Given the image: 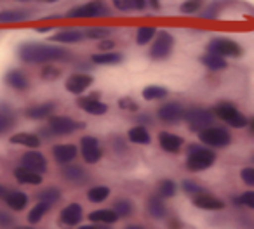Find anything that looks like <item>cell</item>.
<instances>
[{
    "instance_id": "obj_25",
    "label": "cell",
    "mask_w": 254,
    "mask_h": 229,
    "mask_svg": "<svg viewBox=\"0 0 254 229\" xmlns=\"http://www.w3.org/2000/svg\"><path fill=\"white\" fill-rule=\"evenodd\" d=\"M40 141L42 139L39 137L37 134H32V132H18L11 137L12 144H19V146H25V148H39Z\"/></svg>"
},
{
    "instance_id": "obj_8",
    "label": "cell",
    "mask_w": 254,
    "mask_h": 229,
    "mask_svg": "<svg viewBox=\"0 0 254 229\" xmlns=\"http://www.w3.org/2000/svg\"><path fill=\"white\" fill-rule=\"evenodd\" d=\"M174 47V39L169 32H159L153 39L152 47H150V57L155 61H162L171 56Z\"/></svg>"
},
{
    "instance_id": "obj_2",
    "label": "cell",
    "mask_w": 254,
    "mask_h": 229,
    "mask_svg": "<svg viewBox=\"0 0 254 229\" xmlns=\"http://www.w3.org/2000/svg\"><path fill=\"white\" fill-rule=\"evenodd\" d=\"M216 162V155L212 149L202 148L197 144L188 146V156H187V169L190 172H202V170L212 167Z\"/></svg>"
},
{
    "instance_id": "obj_16",
    "label": "cell",
    "mask_w": 254,
    "mask_h": 229,
    "mask_svg": "<svg viewBox=\"0 0 254 229\" xmlns=\"http://www.w3.org/2000/svg\"><path fill=\"white\" fill-rule=\"evenodd\" d=\"M193 205L197 208H202V210H223L225 208V201L216 198L214 194L205 193V191L193 196Z\"/></svg>"
},
{
    "instance_id": "obj_36",
    "label": "cell",
    "mask_w": 254,
    "mask_h": 229,
    "mask_svg": "<svg viewBox=\"0 0 254 229\" xmlns=\"http://www.w3.org/2000/svg\"><path fill=\"white\" fill-rule=\"evenodd\" d=\"M110 196V187L108 186H94L87 191V198L92 203H101Z\"/></svg>"
},
{
    "instance_id": "obj_9",
    "label": "cell",
    "mask_w": 254,
    "mask_h": 229,
    "mask_svg": "<svg viewBox=\"0 0 254 229\" xmlns=\"http://www.w3.org/2000/svg\"><path fill=\"white\" fill-rule=\"evenodd\" d=\"M207 52L218 54L221 57H239L242 56V47L230 39H212L207 46Z\"/></svg>"
},
{
    "instance_id": "obj_58",
    "label": "cell",
    "mask_w": 254,
    "mask_h": 229,
    "mask_svg": "<svg viewBox=\"0 0 254 229\" xmlns=\"http://www.w3.org/2000/svg\"><path fill=\"white\" fill-rule=\"evenodd\" d=\"M253 162H254V156H253Z\"/></svg>"
},
{
    "instance_id": "obj_34",
    "label": "cell",
    "mask_w": 254,
    "mask_h": 229,
    "mask_svg": "<svg viewBox=\"0 0 254 229\" xmlns=\"http://www.w3.org/2000/svg\"><path fill=\"white\" fill-rule=\"evenodd\" d=\"M143 97L146 101H162L167 97V89L160 87V85H148L143 89Z\"/></svg>"
},
{
    "instance_id": "obj_10",
    "label": "cell",
    "mask_w": 254,
    "mask_h": 229,
    "mask_svg": "<svg viewBox=\"0 0 254 229\" xmlns=\"http://www.w3.org/2000/svg\"><path fill=\"white\" fill-rule=\"evenodd\" d=\"M185 111H187V109H185L180 102H166V104H162L159 108L157 117H159V120H162L164 124L176 125L185 120Z\"/></svg>"
},
{
    "instance_id": "obj_3",
    "label": "cell",
    "mask_w": 254,
    "mask_h": 229,
    "mask_svg": "<svg viewBox=\"0 0 254 229\" xmlns=\"http://www.w3.org/2000/svg\"><path fill=\"white\" fill-rule=\"evenodd\" d=\"M214 115L233 129L247 127V124H249V120L244 117V113H240L232 102H219L214 108Z\"/></svg>"
},
{
    "instance_id": "obj_17",
    "label": "cell",
    "mask_w": 254,
    "mask_h": 229,
    "mask_svg": "<svg viewBox=\"0 0 254 229\" xmlns=\"http://www.w3.org/2000/svg\"><path fill=\"white\" fill-rule=\"evenodd\" d=\"M78 155V149L75 144H58L53 148V156L60 165H68L73 162Z\"/></svg>"
},
{
    "instance_id": "obj_21",
    "label": "cell",
    "mask_w": 254,
    "mask_h": 229,
    "mask_svg": "<svg viewBox=\"0 0 254 229\" xmlns=\"http://www.w3.org/2000/svg\"><path fill=\"white\" fill-rule=\"evenodd\" d=\"M54 109H56V104L54 102H42V104H33L30 106L25 111V115L32 120H44V118L53 117Z\"/></svg>"
},
{
    "instance_id": "obj_18",
    "label": "cell",
    "mask_w": 254,
    "mask_h": 229,
    "mask_svg": "<svg viewBox=\"0 0 254 229\" xmlns=\"http://www.w3.org/2000/svg\"><path fill=\"white\" fill-rule=\"evenodd\" d=\"M159 144L160 148L166 153H171V155H176V153L181 151L183 148V139L176 134H171V132H160L159 134Z\"/></svg>"
},
{
    "instance_id": "obj_50",
    "label": "cell",
    "mask_w": 254,
    "mask_h": 229,
    "mask_svg": "<svg viewBox=\"0 0 254 229\" xmlns=\"http://www.w3.org/2000/svg\"><path fill=\"white\" fill-rule=\"evenodd\" d=\"M167 226H169V229H181L183 228V224H181L180 219H169V221H167Z\"/></svg>"
},
{
    "instance_id": "obj_11",
    "label": "cell",
    "mask_w": 254,
    "mask_h": 229,
    "mask_svg": "<svg viewBox=\"0 0 254 229\" xmlns=\"http://www.w3.org/2000/svg\"><path fill=\"white\" fill-rule=\"evenodd\" d=\"M77 104L80 106V109H84V111L89 113V115H94V117H101V115H105V113L108 111V106H106V102L101 101L99 92H92V94H89V95H82V97H78Z\"/></svg>"
},
{
    "instance_id": "obj_31",
    "label": "cell",
    "mask_w": 254,
    "mask_h": 229,
    "mask_svg": "<svg viewBox=\"0 0 254 229\" xmlns=\"http://www.w3.org/2000/svg\"><path fill=\"white\" fill-rule=\"evenodd\" d=\"M202 64L211 71H221L228 66L225 57L218 56V54H212V52H207L202 56Z\"/></svg>"
},
{
    "instance_id": "obj_22",
    "label": "cell",
    "mask_w": 254,
    "mask_h": 229,
    "mask_svg": "<svg viewBox=\"0 0 254 229\" xmlns=\"http://www.w3.org/2000/svg\"><path fill=\"white\" fill-rule=\"evenodd\" d=\"M119 215L113 208H101V210H94L89 214V221L94 222V224H115L119 221Z\"/></svg>"
},
{
    "instance_id": "obj_35",
    "label": "cell",
    "mask_w": 254,
    "mask_h": 229,
    "mask_svg": "<svg viewBox=\"0 0 254 229\" xmlns=\"http://www.w3.org/2000/svg\"><path fill=\"white\" fill-rule=\"evenodd\" d=\"M113 5L120 11H143L146 0H113Z\"/></svg>"
},
{
    "instance_id": "obj_42",
    "label": "cell",
    "mask_w": 254,
    "mask_h": 229,
    "mask_svg": "<svg viewBox=\"0 0 254 229\" xmlns=\"http://www.w3.org/2000/svg\"><path fill=\"white\" fill-rule=\"evenodd\" d=\"M113 210L117 212L119 217H129L132 214V203L129 200H117L115 205H113Z\"/></svg>"
},
{
    "instance_id": "obj_14",
    "label": "cell",
    "mask_w": 254,
    "mask_h": 229,
    "mask_svg": "<svg viewBox=\"0 0 254 229\" xmlns=\"http://www.w3.org/2000/svg\"><path fill=\"white\" fill-rule=\"evenodd\" d=\"M82 217H84V210H82V207L78 203L66 205L60 214V221L64 228H71V226L80 224Z\"/></svg>"
},
{
    "instance_id": "obj_20",
    "label": "cell",
    "mask_w": 254,
    "mask_h": 229,
    "mask_svg": "<svg viewBox=\"0 0 254 229\" xmlns=\"http://www.w3.org/2000/svg\"><path fill=\"white\" fill-rule=\"evenodd\" d=\"M14 177L19 184H26V186H37V184H42V176L40 172L28 169V167H18L14 170Z\"/></svg>"
},
{
    "instance_id": "obj_49",
    "label": "cell",
    "mask_w": 254,
    "mask_h": 229,
    "mask_svg": "<svg viewBox=\"0 0 254 229\" xmlns=\"http://www.w3.org/2000/svg\"><path fill=\"white\" fill-rule=\"evenodd\" d=\"M98 49L101 50V52H110V50L115 49V42H113L112 39H105V40H99V46Z\"/></svg>"
},
{
    "instance_id": "obj_47",
    "label": "cell",
    "mask_w": 254,
    "mask_h": 229,
    "mask_svg": "<svg viewBox=\"0 0 254 229\" xmlns=\"http://www.w3.org/2000/svg\"><path fill=\"white\" fill-rule=\"evenodd\" d=\"M240 179H242L244 184H247V186H254V167H246V169H242Z\"/></svg>"
},
{
    "instance_id": "obj_43",
    "label": "cell",
    "mask_w": 254,
    "mask_h": 229,
    "mask_svg": "<svg viewBox=\"0 0 254 229\" xmlns=\"http://www.w3.org/2000/svg\"><path fill=\"white\" fill-rule=\"evenodd\" d=\"M119 108L124 109V111H129V113H138L139 111V104L132 97H120L119 99Z\"/></svg>"
},
{
    "instance_id": "obj_27",
    "label": "cell",
    "mask_w": 254,
    "mask_h": 229,
    "mask_svg": "<svg viewBox=\"0 0 254 229\" xmlns=\"http://www.w3.org/2000/svg\"><path fill=\"white\" fill-rule=\"evenodd\" d=\"M127 139L132 142V144H150L152 137H150V132L145 125H136L131 131L127 132Z\"/></svg>"
},
{
    "instance_id": "obj_57",
    "label": "cell",
    "mask_w": 254,
    "mask_h": 229,
    "mask_svg": "<svg viewBox=\"0 0 254 229\" xmlns=\"http://www.w3.org/2000/svg\"><path fill=\"white\" fill-rule=\"evenodd\" d=\"M16 229H33V228H30V226H19V228H16Z\"/></svg>"
},
{
    "instance_id": "obj_46",
    "label": "cell",
    "mask_w": 254,
    "mask_h": 229,
    "mask_svg": "<svg viewBox=\"0 0 254 229\" xmlns=\"http://www.w3.org/2000/svg\"><path fill=\"white\" fill-rule=\"evenodd\" d=\"M237 201H239L240 205H244V207L254 210V191H246V193H242Z\"/></svg>"
},
{
    "instance_id": "obj_52",
    "label": "cell",
    "mask_w": 254,
    "mask_h": 229,
    "mask_svg": "<svg viewBox=\"0 0 254 229\" xmlns=\"http://www.w3.org/2000/svg\"><path fill=\"white\" fill-rule=\"evenodd\" d=\"M247 127H249L251 134H254V118H251V120H249V124H247Z\"/></svg>"
},
{
    "instance_id": "obj_7",
    "label": "cell",
    "mask_w": 254,
    "mask_h": 229,
    "mask_svg": "<svg viewBox=\"0 0 254 229\" xmlns=\"http://www.w3.org/2000/svg\"><path fill=\"white\" fill-rule=\"evenodd\" d=\"M110 14L108 5L103 2V0H91L87 4L73 7L68 12V18L82 19V18H101V16Z\"/></svg>"
},
{
    "instance_id": "obj_33",
    "label": "cell",
    "mask_w": 254,
    "mask_h": 229,
    "mask_svg": "<svg viewBox=\"0 0 254 229\" xmlns=\"http://www.w3.org/2000/svg\"><path fill=\"white\" fill-rule=\"evenodd\" d=\"M157 33L159 32H157L153 26H141V28H138V32H136V42H138V46H148V44L153 42Z\"/></svg>"
},
{
    "instance_id": "obj_55",
    "label": "cell",
    "mask_w": 254,
    "mask_h": 229,
    "mask_svg": "<svg viewBox=\"0 0 254 229\" xmlns=\"http://www.w3.org/2000/svg\"><path fill=\"white\" fill-rule=\"evenodd\" d=\"M126 229H145L143 226H138V224H131V226H127Z\"/></svg>"
},
{
    "instance_id": "obj_1",
    "label": "cell",
    "mask_w": 254,
    "mask_h": 229,
    "mask_svg": "<svg viewBox=\"0 0 254 229\" xmlns=\"http://www.w3.org/2000/svg\"><path fill=\"white\" fill-rule=\"evenodd\" d=\"M18 56L26 64H47V63H61L70 59V52L63 47L49 46V44L26 42L21 44L18 49Z\"/></svg>"
},
{
    "instance_id": "obj_37",
    "label": "cell",
    "mask_w": 254,
    "mask_h": 229,
    "mask_svg": "<svg viewBox=\"0 0 254 229\" xmlns=\"http://www.w3.org/2000/svg\"><path fill=\"white\" fill-rule=\"evenodd\" d=\"M60 198H61V191L58 189V187H47V189L40 191V193L37 194V200L44 201V203L51 205V207H53Z\"/></svg>"
},
{
    "instance_id": "obj_32",
    "label": "cell",
    "mask_w": 254,
    "mask_h": 229,
    "mask_svg": "<svg viewBox=\"0 0 254 229\" xmlns=\"http://www.w3.org/2000/svg\"><path fill=\"white\" fill-rule=\"evenodd\" d=\"M30 16L28 11H23V9H7V11L0 12V23H18L23 21Z\"/></svg>"
},
{
    "instance_id": "obj_26",
    "label": "cell",
    "mask_w": 254,
    "mask_h": 229,
    "mask_svg": "<svg viewBox=\"0 0 254 229\" xmlns=\"http://www.w3.org/2000/svg\"><path fill=\"white\" fill-rule=\"evenodd\" d=\"M5 203L14 212H21L28 205V196L25 193H21V191H11V193L5 194Z\"/></svg>"
},
{
    "instance_id": "obj_15",
    "label": "cell",
    "mask_w": 254,
    "mask_h": 229,
    "mask_svg": "<svg viewBox=\"0 0 254 229\" xmlns=\"http://www.w3.org/2000/svg\"><path fill=\"white\" fill-rule=\"evenodd\" d=\"M21 165L28 167V169L35 170V172L44 174L47 170V160L40 151H37V149H30V151H26L25 155L21 156Z\"/></svg>"
},
{
    "instance_id": "obj_24",
    "label": "cell",
    "mask_w": 254,
    "mask_h": 229,
    "mask_svg": "<svg viewBox=\"0 0 254 229\" xmlns=\"http://www.w3.org/2000/svg\"><path fill=\"white\" fill-rule=\"evenodd\" d=\"M16 125V115L9 106L0 104V136L7 134Z\"/></svg>"
},
{
    "instance_id": "obj_56",
    "label": "cell",
    "mask_w": 254,
    "mask_h": 229,
    "mask_svg": "<svg viewBox=\"0 0 254 229\" xmlns=\"http://www.w3.org/2000/svg\"><path fill=\"white\" fill-rule=\"evenodd\" d=\"M2 196H5V189H4V186L0 184V198H2Z\"/></svg>"
},
{
    "instance_id": "obj_19",
    "label": "cell",
    "mask_w": 254,
    "mask_h": 229,
    "mask_svg": "<svg viewBox=\"0 0 254 229\" xmlns=\"http://www.w3.org/2000/svg\"><path fill=\"white\" fill-rule=\"evenodd\" d=\"M4 80H5V84L14 89V91H26V89L30 87L28 77L25 75V71L18 70V68H16V70H9L7 73H5Z\"/></svg>"
},
{
    "instance_id": "obj_53",
    "label": "cell",
    "mask_w": 254,
    "mask_h": 229,
    "mask_svg": "<svg viewBox=\"0 0 254 229\" xmlns=\"http://www.w3.org/2000/svg\"><path fill=\"white\" fill-rule=\"evenodd\" d=\"M150 5H152L153 9H159V7H160L159 0H150Z\"/></svg>"
},
{
    "instance_id": "obj_12",
    "label": "cell",
    "mask_w": 254,
    "mask_h": 229,
    "mask_svg": "<svg viewBox=\"0 0 254 229\" xmlns=\"http://www.w3.org/2000/svg\"><path fill=\"white\" fill-rule=\"evenodd\" d=\"M80 153L85 163H98L103 156V148L96 137L85 136L80 139Z\"/></svg>"
},
{
    "instance_id": "obj_51",
    "label": "cell",
    "mask_w": 254,
    "mask_h": 229,
    "mask_svg": "<svg viewBox=\"0 0 254 229\" xmlns=\"http://www.w3.org/2000/svg\"><path fill=\"white\" fill-rule=\"evenodd\" d=\"M78 229H110V228H106L105 224H94V222H92V224H89V226H80Z\"/></svg>"
},
{
    "instance_id": "obj_54",
    "label": "cell",
    "mask_w": 254,
    "mask_h": 229,
    "mask_svg": "<svg viewBox=\"0 0 254 229\" xmlns=\"http://www.w3.org/2000/svg\"><path fill=\"white\" fill-rule=\"evenodd\" d=\"M139 120H141L143 124H150V122H152V120H150V117H146V115H143V117H139Z\"/></svg>"
},
{
    "instance_id": "obj_48",
    "label": "cell",
    "mask_w": 254,
    "mask_h": 229,
    "mask_svg": "<svg viewBox=\"0 0 254 229\" xmlns=\"http://www.w3.org/2000/svg\"><path fill=\"white\" fill-rule=\"evenodd\" d=\"M14 226V219H12V215H9L7 212H0V228H12Z\"/></svg>"
},
{
    "instance_id": "obj_30",
    "label": "cell",
    "mask_w": 254,
    "mask_h": 229,
    "mask_svg": "<svg viewBox=\"0 0 254 229\" xmlns=\"http://www.w3.org/2000/svg\"><path fill=\"white\" fill-rule=\"evenodd\" d=\"M94 64H101V66H112V64H119L122 61V54L110 50V52H98L91 57Z\"/></svg>"
},
{
    "instance_id": "obj_44",
    "label": "cell",
    "mask_w": 254,
    "mask_h": 229,
    "mask_svg": "<svg viewBox=\"0 0 254 229\" xmlns=\"http://www.w3.org/2000/svg\"><path fill=\"white\" fill-rule=\"evenodd\" d=\"M202 7V0H187L183 5H181V12L183 14H193L198 9Z\"/></svg>"
},
{
    "instance_id": "obj_40",
    "label": "cell",
    "mask_w": 254,
    "mask_h": 229,
    "mask_svg": "<svg viewBox=\"0 0 254 229\" xmlns=\"http://www.w3.org/2000/svg\"><path fill=\"white\" fill-rule=\"evenodd\" d=\"M176 183L171 179H162L159 183V187H157V194H160L162 198H173L176 194Z\"/></svg>"
},
{
    "instance_id": "obj_28",
    "label": "cell",
    "mask_w": 254,
    "mask_h": 229,
    "mask_svg": "<svg viewBox=\"0 0 254 229\" xmlns=\"http://www.w3.org/2000/svg\"><path fill=\"white\" fill-rule=\"evenodd\" d=\"M63 176H64V179H66V181L75 183V184H82V183H85V181H87V174H85V170L82 169V167H78V165H71V163L64 165Z\"/></svg>"
},
{
    "instance_id": "obj_39",
    "label": "cell",
    "mask_w": 254,
    "mask_h": 229,
    "mask_svg": "<svg viewBox=\"0 0 254 229\" xmlns=\"http://www.w3.org/2000/svg\"><path fill=\"white\" fill-rule=\"evenodd\" d=\"M84 35H85V39H89V40H105V39H110L112 30L105 28V26H92V28L85 30Z\"/></svg>"
},
{
    "instance_id": "obj_23",
    "label": "cell",
    "mask_w": 254,
    "mask_h": 229,
    "mask_svg": "<svg viewBox=\"0 0 254 229\" xmlns=\"http://www.w3.org/2000/svg\"><path fill=\"white\" fill-rule=\"evenodd\" d=\"M85 39L84 32H80V30H61V32H58L56 35L51 37V40L53 42H58V44H78L82 42V40Z\"/></svg>"
},
{
    "instance_id": "obj_45",
    "label": "cell",
    "mask_w": 254,
    "mask_h": 229,
    "mask_svg": "<svg viewBox=\"0 0 254 229\" xmlns=\"http://www.w3.org/2000/svg\"><path fill=\"white\" fill-rule=\"evenodd\" d=\"M183 191L187 194H190V196H197V194H200L204 189H202L197 183H193V181H185V183H183Z\"/></svg>"
},
{
    "instance_id": "obj_29",
    "label": "cell",
    "mask_w": 254,
    "mask_h": 229,
    "mask_svg": "<svg viewBox=\"0 0 254 229\" xmlns=\"http://www.w3.org/2000/svg\"><path fill=\"white\" fill-rule=\"evenodd\" d=\"M146 208H148V214L155 219H164V215H166V203H164V198L160 194L150 196Z\"/></svg>"
},
{
    "instance_id": "obj_38",
    "label": "cell",
    "mask_w": 254,
    "mask_h": 229,
    "mask_svg": "<svg viewBox=\"0 0 254 229\" xmlns=\"http://www.w3.org/2000/svg\"><path fill=\"white\" fill-rule=\"evenodd\" d=\"M49 208H51V205H47V203H44V201H39V203L35 205V207L30 210V214H28V221H30V224H37V222H40L44 219V215L49 212Z\"/></svg>"
},
{
    "instance_id": "obj_41",
    "label": "cell",
    "mask_w": 254,
    "mask_h": 229,
    "mask_svg": "<svg viewBox=\"0 0 254 229\" xmlns=\"http://www.w3.org/2000/svg\"><path fill=\"white\" fill-rule=\"evenodd\" d=\"M40 77H42L44 82H56L61 77V68L54 66V64H46L40 70Z\"/></svg>"
},
{
    "instance_id": "obj_6",
    "label": "cell",
    "mask_w": 254,
    "mask_h": 229,
    "mask_svg": "<svg viewBox=\"0 0 254 229\" xmlns=\"http://www.w3.org/2000/svg\"><path fill=\"white\" fill-rule=\"evenodd\" d=\"M198 139L209 148H225V146H228L232 142L230 132L223 127H214V125L198 132Z\"/></svg>"
},
{
    "instance_id": "obj_5",
    "label": "cell",
    "mask_w": 254,
    "mask_h": 229,
    "mask_svg": "<svg viewBox=\"0 0 254 229\" xmlns=\"http://www.w3.org/2000/svg\"><path fill=\"white\" fill-rule=\"evenodd\" d=\"M47 120H49L47 122V131L51 132V136H70L84 129V124L70 117H63V115H53Z\"/></svg>"
},
{
    "instance_id": "obj_13",
    "label": "cell",
    "mask_w": 254,
    "mask_h": 229,
    "mask_svg": "<svg viewBox=\"0 0 254 229\" xmlns=\"http://www.w3.org/2000/svg\"><path fill=\"white\" fill-rule=\"evenodd\" d=\"M91 85H92V77L87 73H73L66 78V82H64L66 91L75 95L84 94Z\"/></svg>"
},
{
    "instance_id": "obj_4",
    "label": "cell",
    "mask_w": 254,
    "mask_h": 229,
    "mask_svg": "<svg viewBox=\"0 0 254 229\" xmlns=\"http://www.w3.org/2000/svg\"><path fill=\"white\" fill-rule=\"evenodd\" d=\"M185 122L188 124V129L193 132H200L204 129L211 127L214 122V113L205 108H190L185 111Z\"/></svg>"
}]
</instances>
